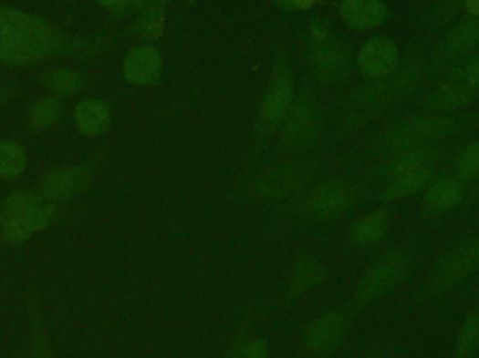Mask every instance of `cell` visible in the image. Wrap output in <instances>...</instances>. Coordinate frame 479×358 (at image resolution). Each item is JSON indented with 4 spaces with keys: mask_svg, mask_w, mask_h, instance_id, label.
<instances>
[{
    "mask_svg": "<svg viewBox=\"0 0 479 358\" xmlns=\"http://www.w3.org/2000/svg\"><path fill=\"white\" fill-rule=\"evenodd\" d=\"M88 48L80 39L43 18L0 7V62L9 65L36 64L64 55H78Z\"/></svg>",
    "mask_w": 479,
    "mask_h": 358,
    "instance_id": "1",
    "label": "cell"
},
{
    "mask_svg": "<svg viewBox=\"0 0 479 358\" xmlns=\"http://www.w3.org/2000/svg\"><path fill=\"white\" fill-rule=\"evenodd\" d=\"M476 114H419L397 122L377 140L374 150L384 156L410 148L439 146L450 136L478 124Z\"/></svg>",
    "mask_w": 479,
    "mask_h": 358,
    "instance_id": "2",
    "label": "cell"
},
{
    "mask_svg": "<svg viewBox=\"0 0 479 358\" xmlns=\"http://www.w3.org/2000/svg\"><path fill=\"white\" fill-rule=\"evenodd\" d=\"M479 274V234L455 242L439 255L412 295L415 305L439 300Z\"/></svg>",
    "mask_w": 479,
    "mask_h": 358,
    "instance_id": "3",
    "label": "cell"
},
{
    "mask_svg": "<svg viewBox=\"0 0 479 358\" xmlns=\"http://www.w3.org/2000/svg\"><path fill=\"white\" fill-rule=\"evenodd\" d=\"M428 75H431L429 62L421 61L419 57L405 62L404 66H398L392 75L377 78L353 96V117L365 121L369 118L383 114L394 104L413 94Z\"/></svg>",
    "mask_w": 479,
    "mask_h": 358,
    "instance_id": "4",
    "label": "cell"
},
{
    "mask_svg": "<svg viewBox=\"0 0 479 358\" xmlns=\"http://www.w3.org/2000/svg\"><path fill=\"white\" fill-rule=\"evenodd\" d=\"M415 261V252L410 248L398 247L384 253L359 283L356 304L365 307L401 284L412 271Z\"/></svg>",
    "mask_w": 479,
    "mask_h": 358,
    "instance_id": "5",
    "label": "cell"
},
{
    "mask_svg": "<svg viewBox=\"0 0 479 358\" xmlns=\"http://www.w3.org/2000/svg\"><path fill=\"white\" fill-rule=\"evenodd\" d=\"M308 54L314 73L319 82L327 85L341 83L352 69V52L347 44L332 38L321 30L314 33V41Z\"/></svg>",
    "mask_w": 479,
    "mask_h": 358,
    "instance_id": "6",
    "label": "cell"
},
{
    "mask_svg": "<svg viewBox=\"0 0 479 358\" xmlns=\"http://www.w3.org/2000/svg\"><path fill=\"white\" fill-rule=\"evenodd\" d=\"M321 128V111L311 96L298 99V103L285 118L282 142L287 150H303L316 140Z\"/></svg>",
    "mask_w": 479,
    "mask_h": 358,
    "instance_id": "7",
    "label": "cell"
},
{
    "mask_svg": "<svg viewBox=\"0 0 479 358\" xmlns=\"http://www.w3.org/2000/svg\"><path fill=\"white\" fill-rule=\"evenodd\" d=\"M479 46V15H468L455 23L437 44L429 57L431 73L433 67L458 61L467 56Z\"/></svg>",
    "mask_w": 479,
    "mask_h": 358,
    "instance_id": "8",
    "label": "cell"
},
{
    "mask_svg": "<svg viewBox=\"0 0 479 358\" xmlns=\"http://www.w3.org/2000/svg\"><path fill=\"white\" fill-rule=\"evenodd\" d=\"M292 76L285 65H277L261 107L263 130L269 132L284 121L292 106Z\"/></svg>",
    "mask_w": 479,
    "mask_h": 358,
    "instance_id": "9",
    "label": "cell"
},
{
    "mask_svg": "<svg viewBox=\"0 0 479 358\" xmlns=\"http://www.w3.org/2000/svg\"><path fill=\"white\" fill-rule=\"evenodd\" d=\"M478 94L479 91L467 83L453 77L426 94L419 103V108L422 109V114H458V111L473 104Z\"/></svg>",
    "mask_w": 479,
    "mask_h": 358,
    "instance_id": "10",
    "label": "cell"
},
{
    "mask_svg": "<svg viewBox=\"0 0 479 358\" xmlns=\"http://www.w3.org/2000/svg\"><path fill=\"white\" fill-rule=\"evenodd\" d=\"M400 48L394 39L377 36L369 39L359 52L360 70L368 77L377 80L392 75L400 66Z\"/></svg>",
    "mask_w": 479,
    "mask_h": 358,
    "instance_id": "11",
    "label": "cell"
},
{
    "mask_svg": "<svg viewBox=\"0 0 479 358\" xmlns=\"http://www.w3.org/2000/svg\"><path fill=\"white\" fill-rule=\"evenodd\" d=\"M443 150L439 146L431 148H410V150L398 151V153L387 156L383 163L376 169L377 177L387 181H392L395 178L415 171V169L431 167L433 161L442 157Z\"/></svg>",
    "mask_w": 479,
    "mask_h": 358,
    "instance_id": "12",
    "label": "cell"
},
{
    "mask_svg": "<svg viewBox=\"0 0 479 358\" xmlns=\"http://www.w3.org/2000/svg\"><path fill=\"white\" fill-rule=\"evenodd\" d=\"M352 203V192L341 181L326 182L311 190L305 202L307 213L316 217H332L344 213Z\"/></svg>",
    "mask_w": 479,
    "mask_h": 358,
    "instance_id": "13",
    "label": "cell"
},
{
    "mask_svg": "<svg viewBox=\"0 0 479 358\" xmlns=\"http://www.w3.org/2000/svg\"><path fill=\"white\" fill-rule=\"evenodd\" d=\"M91 179V169L89 166L69 167L49 172L43 179L44 195L51 200H65L82 192Z\"/></svg>",
    "mask_w": 479,
    "mask_h": 358,
    "instance_id": "14",
    "label": "cell"
},
{
    "mask_svg": "<svg viewBox=\"0 0 479 358\" xmlns=\"http://www.w3.org/2000/svg\"><path fill=\"white\" fill-rule=\"evenodd\" d=\"M57 216L54 206H36L26 213L5 217L4 235L7 241L23 242L34 232L46 229Z\"/></svg>",
    "mask_w": 479,
    "mask_h": 358,
    "instance_id": "15",
    "label": "cell"
},
{
    "mask_svg": "<svg viewBox=\"0 0 479 358\" xmlns=\"http://www.w3.org/2000/svg\"><path fill=\"white\" fill-rule=\"evenodd\" d=\"M467 196L464 182L457 178H441L425 188L422 206L429 213H443L462 205Z\"/></svg>",
    "mask_w": 479,
    "mask_h": 358,
    "instance_id": "16",
    "label": "cell"
},
{
    "mask_svg": "<svg viewBox=\"0 0 479 358\" xmlns=\"http://www.w3.org/2000/svg\"><path fill=\"white\" fill-rule=\"evenodd\" d=\"M342 20L355 30H373L387 20L389 10L381 0H344Z\"/></svg>",
    "mask_w": 479,
    "mask_h": 358,
    "instance_id": "17",
    "label": "cell"
},
{
    "mask_svg": "<svg viewBox=\"0 0 479 358\" xmlns=\"http://www.w3.org/2000/svg\"><path fill=\"white\" fill-rule=\"evenodd\" d=\"M160 70L161 57L156 49L149 46H136L125 59V77L133 85H151L159 77Z\"/></svg>",
    "mask_w": 479,
    "mask_h": 358,
    "instance_id": "18",
    "label": "cell"
},
{
    "mask_svg": "<svg viewBox=\"0 0 479 358\" xmlns=\"http://www.w3.org/2000/svg\"><path fill=\"white\" fill-rule=\"evenodd\" d=\"M344 316L339 313H327L317 320L307 332V344L318 354H327L341 343L345 334Z\"/></svg>",
    "mask_w": 479,
    "mask_h": 358,
    "instance_id": "19",
    "label": "cell"
},
{
    "mask_svg": "<svg viewBox=\"0 0 479 358\" xmlns=\"http://www.w3.org/2000/svg\"><path fill=\"white\" fill-rule=\"evenodd\" d=\"M306 177H307L306 167L298 166V164L282 167L263 178L259 181L258 190L269 198H282L302 187Z\"/></svg>",
    "mask_w": 479,
    "mask_h": 358,
    "instance_id": "20",
    "label": "cell"
},
{
    "mask_svg": "<svg viewBox=\"0 0 479 358\" xmlns=\"http://www.w3.org/2000/svg\"><path fill=\"white\" fill-rule=\"evenodd\" d=\"M390 227V213L387 209H377L356 221L350 230V238L360 247H371L383 241Z\"/></svg>",
    "mask_w": 479,
    "mask_h": 358,
    "instance_id": "21",
    "label": "cell"
},
{
    "mask_svg": "<svg viewBox=\"0 0 479 358\" xmlns=\"http://www.w3.org/2000/svg\"><path fill=\"white\" fill-rule=\"evenodd\" d=\"M434 178V169L431 167L415 169L408 172L401 177L395 178L389 182L386 189L381 193L383 202H394L408 196L416 195L421 190L425 189Z\"/></svg>",
    "mask_w": 479,
    "mask_h": 358,
    "instance_id": "22",
    "label": "cell"
},
{
    "mask_svg": "<svg viewBox=\"0 0 479 358\" xmlns=\"http://www.w3.org/2000/svg\"><path fill=\"white\" fill-rule=\"evenodd\" d=\"M76 125L86 136H99L109 129L111 117L106 104L99 99H86L75 111Z\"/></svg>",
    "mask_w": 479,
    "mask_h": 358,
    "instance_id": "23",
    "label": "cell"
},
{
    "mask_svg": "<svg viewBox=\"0 0 479 358\" xmlns=\"http://www.w3.org/2000/svg\"><path fill=\"white\" fill-rule=\"evenodd\" d=\"M479 352V307H473L463 321L454 344L452 358H475Z\"/></svg>",
    "mask_w": 479,
    "mask_h": 358,
    "instance_id": "24",
    "label": "cell"
},
{
    "mask_svg": "<svg viewBox=\"0 0 479 358\" xmlns=\"http://www.w3.org/2000/svg\"><path fill=\"white\" fill-rule=\"evenodd\" d=\"M44 86L57 96H73L85 87V78L72 69H51L43 75Z\"/></svg>",
    "mask_w": 479,
    "mask_h": 358,
    "instance_id": "25",
    "label": "cell"
},
{
    "mask_svg": "<svg viewBox=\"0 0 479 358\" xmlns=\"http://www.w3.org/2000/svg\"><path fill=\"white\" fill-rule=\"evenodd\" d=\"M25 148L18 143L0 142V177L12 179L18 177L26 169Z\"/></svg>",
    "mask_w": 479,
    "mask_h": 358,
    "instance_id": "26",
    "label": "cell"
},
{
    "mask_svg": "<svg viewBox=\"0 0 479 358\" xmlns=\"http://www.w3.org/2000/svg\"><path fill=\"white\" fill-rule=\"evenodd\" d=\"M324 276H326V271L316 261L310 260V258L298 261L295 273H293L290 292L293 295L300 294V292H306V290L323 281Z\"/></svg>",
    "mask_w": 479,
    "mask_h": 358,
    "instance_id": "27",
    "label": "cell"
},
{
    "mask_svg": "<svg viewBox=\"0 0 479 358\" xmlns=\"http://www.w3.org/2000/svg\"><path fill=\"white\" fill-rule=\"evenodd\" d=\"M62 117L61 101L54 97L38 99L30 109V122L36 129H46L57 124Z\"/></svg>",
    "mask_w": 479,
    "mask_h": 358,
    "instance_id": "28",
    "label": "cell"
},
{
    "mask_svg": "<svg viewBox=\"0 0 479 358\" xmlns=\"http://www.w3.org/2000/svg\"><path fill=\"white\" fill-rule=\"evenodd\" d=\"M455 178L462 182H468L479 177V138L465 146L454 163Z\"/></svg>",
    "mask_w": 479,
    "mask_h": 358,
    "instance_id": "29",
    "label": "cell"
},
{
    "mask_svg": "<svg viewBox=\"0 0 479 358\" xmlns=\"http://www.w3.org/2000/svg\"><path fill=\"white\" fill-rule=\"evenodd\" d=\"M467 2L468 0H433L429 10V26L433 30H441L454 20Z\"/></svg>",
    "mask_w": 479,
    "mask_h": 358,
    "instance_id": "30",
    "label": "cell"
},
{
    "mask_svg": "<svg viewBox=\"0 0 479 358\" xmlns=\"http://www.w3.org/2000/svg\"><path fill=\"white\" fill-rule=\"evenodd\" d=\"M36 206H39V199L34 193L18 190V192L12 193L5 200L4 216L10 217L16 216V214L26 213V211L31 210Z\"/></svg>",
    "mask_w": 479,
    "mask_h": 358,
    "instance_id": "31",
    "label": "cell"
},
{
    "mask_svg": "<svg viewBox=\"0 0 479 358\" xmlns=\"http://www.w3.org/2000/svg\"><path fill=\"white\" fill-rule=\"evenodd\" d=\"M457 294L453 295L452 302L458 305L479 307V274L467 283L458 287Z\"/></svg>",
    "mask_w": 479,
    "mask_h": 358,
    "instance_id": "32",
    "label": "cell"
},
{
    "mask_svg": "<svg viewBox=\"0 0 479 358\" xmlns=\"http://www.w3.org/2000/svg\"><path fill=\"white\" fill-rule=\"evenodd\" d=\"M454 77L479 91V54L468 57Z\"/></svg>",
    "mask_w": 479,
    "mask_h": 358,
    "instance_id": "33",
    "label": "cell"
},
{
    "mask_svg": "<svg viewBox=\"0 0 479 358\" xmlns=\"http://www.w3.org/2000/svg\"><path fill=\"white\" fill-rule=\"evenodd\" d=\"M159 10H151V15L143 17L142 20L139 23L138 33H141V36H153L154 34H159V31L161 30V25H163V20H161V15H160Z\"/></svg>",
    "mask_w": 479,
    "mask_h": 358,
    "instance_id": "34",
    "label": "cell"
},
{
    "mask_svg": "<svg viewBox=\"0 0 479 358\" xmlns=\"http://www.w3.org/2000/svg\"><path fill=\"white\" fill-rule=\"evenodd\" d=\"M235 358H268V352L264 342L251 341L240 350Z\"/></svg>",
    "mask_w": 479,
    "mask_h": 358,
    "instance_id": "35",
    "label": "cell"
},
{
    "mask_svg": "<svg viewBox=\"0 0 479 358\" xmlns=\"http://www.w3.org/2000/svg\"><path fill=\"white\" fill-rule=\"evenodd\" d=\"M34 358H49L46 337L36 336V342H34Z\"/></svg>",
    "mask_w": 479,
    "mask_h": 358,
    "instance_id": "36",
    "label": "cell"
},
{
    "mask_svg": "<svg viewBox=\"0 0 479 358\" xmlns=\"http://www.w3.org/2000/svg\"><path fill=\"white\" fill-rule=\"evenodd\" d=\"M275 2L289 9H307L316 0H275Z\"/></svg>",
    "mask_w": 479,
    "mask_h": 358,
    "instance_id": "37",
    "label": "cell"
},
{
    "mask_svg": "<svg viewBox=\"0 0 479 358\" xmlns=\"http://www.w3.org/2000/svg\"><path fill=\"white\" fill-rule=\"evenodd\" d=\"M97 2L107 7L124 6V5L130 4V0H97Z\"/></svg>",
    "mask_w": 479,
    "mask_h": 358,
    "instance_id": "38",
    "label": "cell"
},
{
    "mask_svg": "<svg viewBox=\"0 0 479 358\" xmlns=\"http://www.w3.org/2000/svg\"><path fill=\"white\" fill-rule=\"evenodd\" d=\"M465 7H467L470 15H479V0H468Z\"/></svg>",
    "mask_w": 479,
    "mask_h": 358,
    "instance_id": "39",
    "label": "cell"
},
{
    "mask_svg": "<svg viewBox=\"0 0 479 358\" xmlns=\"http://www.w3.org/2000/svg\"><path fill=\"white\" fill-rule=\"evenodd\" d=\"M7 96H9V91L0 90V104L5 103V99L7 98Z\"/></svg>",
    "mask_w": 479,
    "mask_h": 358,
    "instance_id": "40",
    "label": "cell"
},
{
    "mask_svg": "<svg viewBox=\"0 0 479 358\" xmlns=\"http://www.w3.org/2000/svg\"><path fill=\"white\" fill-rule=\"evenodd\" d=\"M130 2H133V4H145V2H149V0H130Z\"/></svg>",
    "mask_w": 479,
    "mask_h": 358,
    "instance_id": "41",
    "label": "cell"
},
{
    "mask_svg": "<svg viewBox=\"0 0 479 358\" xmlns=\"http://www.w3.org/2000/svg\"><path fill=\"white\" fill-rule=\"evenodd\" d=\"M370 358H389V357H381V355H374V357H370Z\"/></svg>",
    "mask_w": 479,
    "mask_h": 358,
    "instance_id": "42",
    "label": "cell"
}]
</instances>
